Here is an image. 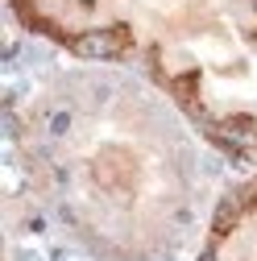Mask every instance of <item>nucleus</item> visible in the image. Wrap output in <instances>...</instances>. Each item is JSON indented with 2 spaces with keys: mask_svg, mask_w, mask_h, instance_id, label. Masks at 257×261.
<instances>
[{
  "mask_svg": "<svg viewBox=\"0 0 257 261\" xmlns=\"http://www.w3.org/2000/svg\"><path fill=\"white\" fill-rule=\"evenodd\" d=\"M50 133H54V137H62V133H71V112H67V108H58V112H50Z\"/></svg>",
  "mask_w": 257,
  "mask_h": 261,
  "instance_id": "3",
  "label": "nucleus"
},
{
  "mask_svg": "<svg viewBox=\"0 0 257 261\" xmlns=\"http://www.w3.org/2000/svg\"><path fill=\"white\" fill-rule=\"evenodd\" d=\"M237 207H241V195H228V199L220 203V212H216V232H228V228H233Z\"/></svg>",
  "mask_w": 257,
  "mask_h": 261,
  "instance_id": "2",
  "label": "nucleus"
},
{
  "mask_svg": "<svg viewBox=\"0 0 257 261\" xmlns=\"http://www.w3.org/2000/svg\"><path fill=\"white\" fill-rule=\"evenodd\" d=\"M124 38H128L124 29H91V34L75 38V54H83V58H116Z\"/></svg>",
  "mask_w": 257,
  "mask_h": 261,
  "instance_id": "1",
  "label": "nucleus"
},
{
  "mask_svg": "<svg viewBox=\"0 0 257 261\" xmlns=\"http://www.w3.org/2000/svg\"><path fill=\"white\" fill-rule=\"evenodd\" d=\"M253 9H257V0H253Z\"/></svg>",
  "mask_w": 257,
  "mask_h": 261,
  "instance_id": "4",
  "label": "nucleus"
}]
</instances>
